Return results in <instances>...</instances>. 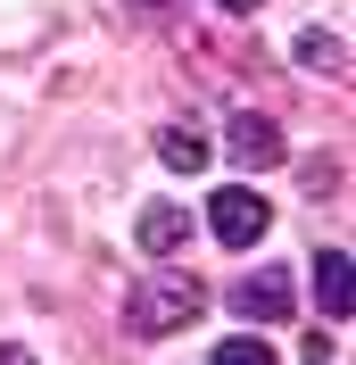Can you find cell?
I'll use <instances>...</instances> for the list:
<instances>
[{
    "mask_svg": "<svg viewBox=\"0 0 356 365\" xmlns=\"http://www.w3.org/2000/svg\"><path fill=\"white\" fill-rule=\"evenodd\" d=\"M224 9H232V17H248V9H266V0H224Z\"/></svg>",
    "mask_w": 356,
    "mask_h": 365,
    "instance_id": "7c38bea8",
    "label": "cell"
},
{
    "mask_svg": "<svg viewBox=\"0 0 356 365\" xmlns=\"http://www.w3.org/2000/svg\"><path fill=\"white\" fill-rule=\"evenodd\" d=\"M298 67H307V75H348L340 34H323V25H315V34H298Z\"/></svg>",
    "mask_w": 356,
    "mask_h": 365,
    "instance_id": "ba28073f",
    "label": "cell"
},
{
    "mask_svg": "<svg viewBox=\"0 0 356 365\" xmlns=\"http://www.w3.org/2000/svg\"><path fill=\"white\" fill-rule=\"evenodd\" d=\"M232 307H241L248 324H282V316H290V274H282V266H257L241 291H232Z\"/></svg>",
    "mask_w": 356,
    "mask_h": 365,
    "instance_id": "277c9868",
    "label": "cell"
},
{
    "mask_svg": "<svg viewBox=\"0 0 356 365\" xmlns=\"http://www.w3.org/2000/svg\"><path fill=\"white\" fill-rule=\"evenodd\" d=\"M0 365H33V349H17V341H0Z\"/></svg>",
    "mask_w": 356,
    "mask_h": 365,
    "instance_id": "8fae6325",
    "label": "cell"
},
{
    "mask_svg": "<svg viewBox=\"0 0 356 365\" xmlns=\"http://www.w3.org/2000/svg\"><path fill=\"white\" fill-rule=\"evenodd\" d=\"M141 250L150 257H174V250H191V207H141Z\"/></svg>",
    "mask_w": 356,
    "mask_h": 365,
    "instance_id": "5b68a950",
    "label": "cell"
},
{
    "mask_svg": "<svg viewBox=\"0 0 356 365\" xmlns=\"http://www.w3.org/2000/svg\"><path fill=\"white\" fill-rule=\"evenodd\" d=\"M224 150H232V166L257 175V166L282 158V125H273V116H232V125H224Z\"/></svg>",
    "mask_w": 356,
    "mask_h": 365,
    "instance_id": "3957f363",
    "label": "cell"
},
{
    "mask_svg": "<svg viewBox=\"0 0 356 365\" xmlns=\"http://www.w3.org/2000/svg\"><path fill=\"white\" fill-rule=\"evenodd\" d=\"M315 299H323V316H348V250H323L315 257Z\"/></svg>",
    "mask_w": 356,
    "mask_h": 365,
    "instance_id": "52a82bcc",
    "label": "cell"
},
{
    "mask_svg": "<svg viewBox=\"0 0 356 365\" xmlns=\"http://www.w3.org/2000/svg\"><path fill=\"white\" fill-rule=\"evenodd\" d=\"M216 365H282V357H273L257 332H232V341H216Z\"/></svg>",
    "mask_w": 356,
    "mask_h": 365,
    "instance_id": "9c48e42d",
    "label": "cell"
},
{
    "mask_svg": "<svg viewBox=\"0 0 356 365\" xmlns=\"http://www.w3.org/2000/svg\"><path fill=\"white\" fill-rule=\"evenodd\" d=\"M307 191H315V200H323V191H340V166H332V158H307Z\"/></svg>",
    "mask_w": 356,
    "mask_h": 365,
    "instance_id": "30bf717a",
    "label": "cell"
},
{
    "mask_svg": "<svg viewBox=\"0 0 356 365\" xmlns=\"http://www.w3.org/2000/svg\"><path fill=\"white\" fill-rule=\"evenodd\" d=\"M157 158L174 166V175H199L216 150H207V133H199V125H166V133H157Z\"/></svg>",
    "mask_w": 356,
    "mask_h": 365,
    "instance_id": "8992f818",
    "label": "cell"
},
{
    "mask_svg": "<svg viewBox=\"0 0 356 365\" xmlns=\"http://www.w3.org/2000/svg\"><path fill=\"white\" fill-rule=\"evenodd\" d=\"M199 307H207V291L191 274H150V282L125 291V332H133V341H166V332H182Z\"/></svg>",
    "mask_w": 356,
    "mask_h": 365,
    "instance_id": "6da1fadb",
    "label": "cell"
},
{
    "mask_svg": "<svg viewBox=\"0 0 356 365\" xmlns=\"http://www.w3.org/2000/svg\"><path fill=\"white\" fill-rule=\"evenodd\" d=\"M266 225H273V207L248 191V182H224L216 200H207V232H216L224 250H257L266 241Z\"/></svg>",
    "mask_w": 356,
    "mask_h": 365,
    "instance_id": "7a4b0ae2",
    "label": "cell"
}]
</instances>
